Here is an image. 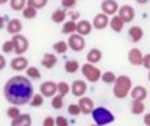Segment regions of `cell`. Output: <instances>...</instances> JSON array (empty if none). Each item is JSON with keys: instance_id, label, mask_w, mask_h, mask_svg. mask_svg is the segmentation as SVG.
Wrapping results in <instances>:
<instances>
[{"instance_id": "cell-1", "label": "cell", "mask_w": 150, "mask_h": 126, "mask_svg": "<svg viewBox=\"0 0 150 126\" xmlns=\"http://www.w3.org/2000/svg\"><path fill=\"white\" fill-rule=\"evenodd\" d=\"M4 97L11 105H25L34 96V88L28 76L16 75L8 79L3 88Z\"/></svg>"}, {"instance_id": "cell-2", "label": "cell", "mask_w": 150, "mask_h": 126, "mask_svg": "<svg viewBox=\"0 0 150 126\" xmlns=\"http://www.w3.org/2000/svg\"><path fill=\"white\" fill-rule=\"evenodd\" d=\"M133 88V82L129 76L127 75H119L116 82L113 83V95L116 99L122 100L128 95H130V91Z\"/></svg>"}, {"instance_id": "cell-3", "label": "cell", "mask_w": 150, "mask_h": 126, "mask_svg": "<svg viewBox=\"0 0 150 126\" xmlns=\"http://www.w3.org/2000/svg\"><path fill=\"white\" fill-rule=\"evenodd\" d=\"M92 116V120L95 124L100 125V126H105V125H109L115 121V116L109 109L104 108V106H96L93 109V112L91 113Z\"/></svg>"}, {"instance_id": "cell-4", "label": "cell", "mask_w": 150, "mask_h": 126, "mask_svg": "<svg viewBox=\"0 0 150 126\" xmlns=\"http://www.w3.org/2000/svg\"><path fill=\"white\" fill-rule=\"evenodd\" d=\"M82 74L84 76V79L88 83H98L99 80H101V75L103 72L100 71V68H98L96 66H93L92 63L87 62L86 64L82 66Z\"/></svg>"}, {"instance_id": "cell-5", "label": "cell", "mask_w": 150, "mask_h": 126, "mask_svg": "<svg viewBox=\"0 0 150 126\" xmlns=\"http://www.w3.org/2000/svg\"><path fill=\"white\" fill-rule=\"evenodd\" d=\"M12 41H13V44H15V54L16 55H23L28 51L29 41L25 36H23V34H15V36H12Z\"/></svg>"}, {"instance_id": "cell-6", "label": "cell", "mask_w": 150, "mask_h": 126, "mask_svg": "<svg viewBox=\"0 0 150 126\" xmlns=\"http://www.w3.org/2000/svg\"><path fill=\"white\" fill-rule=\"evenodd\" d=\"M67 42H69V47H70L73 51H82V50L86 47L84 37L80 36V34H78V33L70 34Z\"/></svg>"}, {"instance_id": "cell-7", "label": "cell", "mask_w": 150, "mask_h": 126, "mask_svg": "<svg viewBox=\"0 0 150 126\" xmlns=\"http://www.w3.org/2000/svg\"><path fill=\"white\" fill-rule=\"evenodd\" d=\"M40 92H41L45 97H54L58 93V83L53 82V80L42 82V84L40 85Z\"/></svg>"}, {"instance_id": "cell-8", "label": "cell", "mask_w": 150, "mask_h": 126, "mask_svg": "<svg viewBox=\"0 0 150 126\" xmlns=\"http://www.w3.org/2000/svg\"><path fill=\"white\" fill-rule=\"evenodd\" d=\"M144 57H145V55H144L142 51H141L140 49H137V47H132V49L129 50V53H128V61H129V63L134 67L142 66Z\"/></svg>"}, {"instance_id": "cell-9", "label": "cell", "mask_w": 150, "mask_h": 126, "mask_svg": "<svg viewBox=\"0 0 150 126\" xmlns=\"http://www.w3.org/2000/svg\"><path fill=\"white\" fill-rule=\"evenodd\" d=\"M100 8H101V12L108 16H115L116 13H119V9H120L116 0H103L100 4Z\"/></svg>"}, {"instance_id": "cell-10", "label": "cell", "mask_w": 150, "mask_h": 126, "mask_svg": "<svg viewBox=\"0 0 150 126\" xmlns=\"http://www.w3.org/2000/svg\"><path fill=\"white\" fill-rule=\"evenodd\" d=\"M29 67V61L26 59L24 55H16L12 61H11V68L13 71H26V68Z\"/></svg>"}, {"instance_id": "cell-11", "label": "cell", "mask_w": 150, "mask_h": 126, "mask_svg": "<svg viewBox=\"0 0 150 126\" xmlns=\"http://www.w3.org/2000/svg\"><path fill=\"white\" fill-rule=\"evenodd\" d=\"M117 15L125 21V23H132L136 17V12H134V8L129 4H125V5H121L119 9V13Z\"/></svg>"}, {"instance_id": "cell-12", "label": "cell", "mask_w": 150, "mask_h": 126, "mask_svg": "<svg viewBox=\"0 0 150 126\" xmlns=\"http://www.w3.org/2000/svg\"><path fill=\"white\" fill-rule=\"evenodd\" d=\"M109 21H111V18L108 17V15L101 12V13H98V15L93 17L92 25L96 30H103V29H105L107 26H109Z\"/></svg>"}, {"instance_id": "cell-13", "label": "cell", "mask_w": 150, "mask_h": 126, "mask_svg": "<svg viewBox=\"0 0 150 126\" xmlns=\"http://www.w3.org/2000/svg\"><path fill=\"white\" fill-rule=\"evenodd\" d=\"M78 104H79L83 114H91L93 112V109H95V103H93V100L91 97H87V96L79 97Z\"/></svg>"}, {"instance_id": "cell-14", "label": "cell", "mask_w": 150, "mask_h": 126, "mask_svg": "<svg viewBox=\"0 0 150 126\" xmlns=\"http://www.w3.org/2000/svg\"><path fill=\"white\" fill-rule=\"evenodd\" d=\"M86 92H87V83L80 79L74 80L71 84V93L75 97H82V96H84Z\"/></svg>"}, {"instance_id": "cell-15", "label": "cell", "mask_w": 150, "mask_h": 126, "mask_svg": "<svg viewBox=\"0 0 150 126\" xmlns=\"http://www.w3.org/2000/svg\"><path fill=\"white\" fill-rule=\"evenodd\" d=\"M5 30H7L11 36L20 34V32L23 30V23H21V20H18V18H11L7 23Z\"/></svg>"}, {"instance_id": "cell-16", "label": "cell", "mask_w": 150, "mask_h": 126, "mask_svg": "<svg viewBox=\"0 0 150 126\" xmlns=\"http://www.w3.org/2000/svg\"><path fill=\"white\" fill-rule=\"evenodd\" d=\"M128 34H129L130 41H132L133 44H137V42H140L141 39L144 38V29L138 25H133L129 28Z\"/></svg>"}, {"instance_id": "cell-17", "label": "cell", "mask_w": 150, "mask_h": 126, "mask_svg": "<svg viewBox=\"0 0 150 126\" xmlns=\"http://www.w3.org/2000/svg\"><path fill=\"white\" fill-rule=\"evenodd\" d=\"M58 62V58L55 54H52V53H45L44 57L41 59V64L42 67H45L46 70H52L55 67V64Z\"/></svg>"}, {"instance_id": "cell-18", "label": "cell", "mask_w": 150, "mask_h": 126, "mask_svg": "<svg viewBox=\"0 0 150 126\" xmlns=\"http://www.w3.org/2000/svg\"><path fill=\"white\" fill-rule=\"evenodd\" d=\"M92 23H90L88 20H79L78 21V29H76V33L80 34V36L86 37L88 36V34H91V32H92Z\"/></svg>"}, {"instance_id": "cell-19", "label": "cell", "mask_w": 150, "mask_h": 126, "mask_svg": "<svg viewBox=\"0 0 150 126\" xmlns=\"http://www.w3.org/2000/svg\"><path fill=\"white\" fill-rule=\"evenodd\" d=\"M130 96H132L133 100H138V101H144L148 97V91L144 85H136L132 88L130 91Z\"/></svg>"}, {"instance_id": "cell-20", "label": "cell", "mask_w": 150, "mask_h": 126, "mask_svg": "<svg viewBox=\"0 0 150 126\" xmlns=\"http://www.w3.org/2000/svg\"><path fill=\"white\" fill-rule=\"evenodd\" d=\"M125 26V21L120 17L119 15H115L111 17V21H109V28L115 32V33H121L122 29Z\"/></svg>"}, {"instance_id": "cell-21", "label": "cell", "mask_w": 150, "mask_h": 126, "mask_svg": "<svg viewBox=\"0 0 150 126\" xmlns=\"http://www.w3.org/2000/svg\"><path fill=\"white\" fill-rule=\"evenodd\" d=\"M11 126H32V117L29 113H21L17 118L11 121Z\"/></svg>"}, {"instance_id": "cell-22", "label": "cell", "mask_w": 150, "mask_h": 126, "mask_svg": "<svg viewBox=\"0 0 150 126\" xmlns=\"http://www.w3.org/2000/svg\"><path fill=\"white\" fill-rule=\"evenodd\" d=\"M101 58H103V53H101V50L98 49V47H92V49H90V51L87 53V62H90L92 64L99 63L101 61Z\"/></svg>"}, {"instance_id": "cell-23", "label": "cell", "mask_w": 150, "mask_h": 126, "mask_svg": "<svg viewBox=\"0 0 150 126\" xmlns=\"http://www.w3.org/2000/svg\"><path fill=\"white\" fill-rule=\"evenodd\" d=\"M66 17H67V13H66L65 8H58V9H55L52 15V20H53V23H55V24L65 23Z\"/></svg>"}, {"instance_id": "cell-24", "label": "cell", "mask_w": 150, "mask_h": 126, "mask_svg": "<svg viewBox=\"0 0 150 126\" xmlns=\"http://www.w3.org/2000/svg\"><path fill=\"white\" fill-rule=\"evenodd\" d=\"M130 112H132V114H134V116L144 114V112H145V104H144V101L133 100L132 104H130Z\"/></svg>"}, {"instance_id": "cell-25", "label": "cell", "mask_w": 150, "mask_h": 126, "mask_svg": "<svg viewBox=\"0 0 150 126\" xmlns=\"http://www.w3.org/2000/svg\"><path fill=\"white\" fill-rule=\"evenodd\" d=\"M76 29H78V21H74V20H69L63 24V28H62V33L63 34H74L76 33Z\"/></svg>"}, {"instance_id": "cell-26", "label": "cell", "mask_w": 150, "mask_h": 126, "mask_svg": "<svg viewBox=\"0 0 150 126\" xmlns=\"http://www.w3.org/2000/svg\"><path fill=\"white\" fill-rule=\"evenodd\" d=\"M80 68V64L78 61L75 59H69L66 61L65 63V71L67 72V74H75V72H78Z\"/></svg>"}, {"instance_id": "cell-27", "label": "cell", "mask_w": 150, "mask_h": 126, "mask_svg": "<svg viewBox=\"0 0 150 126\" xmlns=\"http://www.w3.org/2000/svg\"><path fill=\"white\" fill-rule=\"evenodd\" d=\"M37 11H38L37 8L32 7V5H26L21 12H23V17L24 18H26V20H33V18L37 17V13H38Z\"/></svg>"}, {"instance_id": "cell-28", "label": "cell", "mask_w": 150, "mask_h": 126, "mask_svg": "<svg viewBox=\"0 0 150 126\" xmlns=\"http://www.w3.org/2000/svg\"><path fill=\"white\" fill-rule=\"evenodd\" d=\"M69 49H70V47H69L67 41H57L53 45V50H54L57 54H65Z\"/></svg>"}, {"instance_id": "cell-29", "label": "cell", "mask_w": 150, "mask_h": 126, "mask_svg": "<svg viewBox=\"0 0 150 126\" xmlns=\"http://www.w3.org/2000/svg\"><path fill=\"white\" fill-rule=\"evenodd\" d=\"M9 5L13 11L20 12L28 5V0H9Z\"/></svg>"}, {"instance_id": "cell-30", "label": "cell", "mask_w": 150, "mask_h": 126, "mask_svg": "<svg viewBox=\"0 0 150 126\" xmlns=\"http://www.w3.org/2000/svg\"><path fill=\"white\" fill-rule=\"evenodd\" d=\"M25 74H26V76H28L29 79H32V80H40L41 79V72H40V70L37 68V67H34V66L28 67L26 71H25Z\"/></svg>"}, {"instance_id": "cell-31", "label": "cell", "mask_w": 150, "mask_h": 126, "mask_svg": "<svg viewBox=\"0 0 150 126\" xmlns=\"http://www.w3.org/2000/svg\"><path fill=\"white\" fill-rule=\"evenodd\" d=\"M44 97L45 96L42 95L41 92L40 93H36V95L33 96V99L30 100V106H33V108H38V106H42L44 105Z\"/></svg>"}, {"instance_id": "cell-32", "label": "cell", "mask_w": 150, "mask_h": 126, "mask_svg": "<svg viewBox=\"0 0 150 126\" xmlns=\"http://www.w3.org/2000/svg\"><path fill=\"white\" fill-rule=\"evenodd\" d=\"M63 97H65V96L61 95V93H57L54 97H52V106L53 108L59 111V109L63 106Z\"/></svg>"}, {"instance_id": "cell-33", "label": "cell", "mask_w": 150, "mask_h": 126, "mask_svg": "<svg viewBox=\"0 0 150 126\" xmlns=\"http://www.w3.org/2000/svg\"><path fill=\"white\" fill-rule=\"evenodd\" d=\"M116 79H117V76L115 75V72H112V71H105L101 75V80H103L104 83H107V84H113V83L116 82Z\"/></svg>"}, {"instance_id": "cell-34", "label": "cell", "mask_w": 150, "mask_h": 126, "mask_svg": "<svg viewBox=\"0 0 150 126\" xmlns=\"http://www.w3.org/2000/svg\"><path fill=\"white\" fill-rule=\"evenodd\" d=\"M18 116H21V112L20 109H18L17 105H13V106H9V108L7 109V117L12 121V120L17 118Z\"/></svg>"}, {"instance_id": "cell-35", "label": "cell", "mask_w": 150, "mask_h": 126, "mask_svg": "<svg viewBox=\"0 0 150 126\" xmlns=\"http://www.w3.org/2000/svg\"><path fill=\"white\" fill-rule=\"evenodd\" d=\"M71 92V85L67 82H59L58 83V93L66 96Z\"/></svg>"}, {"instance_id": "cell-36", "label": "cell", "mask_w": 150, "mask_h": 126, "mask_svg": "<svg viewBox=\"0 0 150 126\" xmlns=\"http://www.w3.org/2000/svg\"><path fill=\"white\" fill-rule=\"evenodd\" d=\"M1 51L4 54H11L12 51H15V44H13L12 39L4 41V44L1 45Z\"/></svg>"}, {"instance_id": "cell-37", "label": "cell", "mask_w": 150, "mask_h": 126, "mask_svg": "<svg viewBox=\"0 0 150 126\" xmlns=\"http://www.w3.org/2000/svg\"><path fill=\"white\" fill-rule=\"evenodd\" d=\"M67 112H69V114H70V116L76 117V116H79V114L82 113V109H80L79 104H70V105H69V108H67Z\"/></svg>"}, {"instance_id": "cell-38", "label": "cell", "mask_w": 150, "mask_h": 126, "mask_svg": "<svg viewBox=\"0 0 150 126\" xmlns=\"http://www.w3.org/2000/svg\"><path fill=\"white\" fill-rule=\"evenodd\" d=\"M28 5H32L37 9H41V8H45L47 5V0H28Z\"/></svg>"}, {"instance_id": "cell-39", "label": "cell", "mask_w": 150, "mask_h": 126, "mask_svg": "<svg viewBox=\"0 0 150 126\" xmlns=\"http://www.w3.org/2000/svg\"><path fill=\"white\" fill-rule=\"evenodd\" d=\"M61 5L65 9H71L76 5V0H61Z\"/></svg>"}, {"instance_id": "cell-40", "label": "cell", "mask_w": 150, "mask_h": 126, "mask_svg": "<svg viewBox=\"0 0 150 126\" xmlns=\"http://www.w3.org/2000/svg\"><path fill=\"white\" fill-rule=\"evenodd\" d=\"M55 124H57V126H69V120L63 116H57L55 117Z\"/></svg>"}, {"instance_id": "cell-41", "label": "cell", "mask_w": 150, "mask_h": 126, "mask_svg": "<svg viewBox=\"0 0 150 126\" xmlns=\"http://www.w3.org/2000/svg\"><path fill=\"white\" fill-rule=\"evenodd\" d=\"M42 126H57V124H55V118L47 116L46 118L44 120V122H42Z\"/></svg>"}, {"instance_id": "cell-42", "label": "cell", "mask_w": 150, "mask_h": 126, "mask_svg": "<svg viewBox=\"0 0 150 126\" xmlns=\"http://www.w3.org/2000/svg\"><path fill=\"white\" fill-rule=\"evenodd\" d=\"M144 68L146 70H150V54H146L145 57H144V63H142Z\"/></svg>"}, {"instance_id": "cell-43", "label": "cell", "mask_w": 150, "mask_h": 126, "mask_svg": "<svg viewBox=\"0 0 150 126\" xmlns=\"http://www.w3.org/2000/svg\"><path fill=\"white\" fill-rule=\"evenodd\" d=\"M69 16H70V18H71V20L76 21V20H79V17H80V13H79V12H70V13H69Z\"/></svg>"}, {"instance_id": "cell-44", "label": "cell", "mask_w": 150, "mask_h": 126, "mask_svg": "<svg viewBox=\"0 0 150 126\" xmlns=\"http://www.w3.org/2000/svg\"><path fill=\"white\" fill-rule=\"evenodd\" d=\"M5 63H7V62H5V57H4V55H1V57H0V70H4L5 68V66H7Z\"/></svg>"}, {"instance_id": "cell-45", "label": "cell", "mask_w": 150, "mask_h": 126, "mask_svg": "<svg viewBox=\"0 0 150 126\" xmlns=\"http://www.w3.org/2000/svg\"><path fill=\"white\" fill-rule=\"evenodd\" d=\"M144 124L146 126H150V113H146L145 116H144Z\"/></svg>"}, {"instance_id": "cell-46", "label": "cell", "mask_w": 150, "mask_h": 126, "mask_svg": "<svg viewBox=\"0 0 150 126\" xmlns=\"http://www.w3.org/2000/svg\"><path fill=\"white\" fill-rule=\"evenodd\" d=\"M136 1H137L138 4L144 5V4H146V3H148V1H150V0H136Z\"/></svg>"}, {"instance_id": "cell-47", "label": "cell", "mask_w": 150, "mask_h": 126, "mask_svg": "<svg viewBox=\"0 0 150 126\" xmlns=\"http://www.w3.org/2000/svg\"><path fill=\"white\" fill-rule=\"evenodd\" d=\"M7 3H9V0H0V4H1V5L7 4Z\"/></svg>"}, {"instance_id": "cell-48", "label": "cell", "mask_w": 150, "mask_h": 126, "mask_svg": "<svg viewBox=\"0 0 150 126\" xmlns=\"http://www.w3.org/2000/svg\"><path fill=\"white\" fill-rule=\"evenodd\" d=\"M148 79H149V82H150V70H149V75H148Z\"/></svg>"}, {"instance_id": "cell-49", "label": "cell", "mask_w": 150, "mask_h": 126, "mask_svg": "<svg viewBox=\"0 0 150 126\" xmlns=\"http://www.w3.org/2000/svg\"><path fill=\"white\" fill-rule=\"evenodd\" d=\"M90 126H100V125H98V124H92V125H90Z\"/></svg>"}]
</instances>
